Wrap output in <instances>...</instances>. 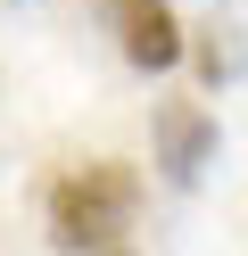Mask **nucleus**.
Here are the masks:
<instances>
[{"mask_svg": "<svg viewBox=\"0 0 248 256\" xmlns=\"http://www.w3.org/2000/svg\"><path fill=\"white\" fill-rule=\"evenodd\" d=\"M132 215H141V174H132L124 157H91V166L58 174L50 198H42L50 248H66V256H108V248H124Z\"/></svg>", "mask_w": 248, "mask_h": 256, "instance_id": "f257e3e1", "label": "nucleus"}, {"mask_svg": "<svg viewBox=\"0 0 248 256\" xmlns=\"http://www.w3.org/2000/svg\"><path fill=\"white\" fill-rule=\"evenodd\" d=\"M99 17H108L124 66H141V74H174L182 50H190V34H182V17H174V0H99Z\"/></svg>", "mask_w": 248, "mask_h": 256, "instance_id": "f03ea898", "label": "nucleus"}, {"mask_svg": "<svg viewBox=\"0 0 248 256\" xmlns=\"http://www.w3.org/2000/svg\"><path fill=\"white\" fill-rule=\"evenodd\" d=\"M149 132H157V174H165L174 190H190L198 174L215 166V108H198V100H165Z\"/></svg>", "mask_w": 248, "mask_h": 256, "instance_id": "7ed1b4c3", "label": "nucleus"}, {"mask_svg": "<svg viewBox=\"0 0 248 256\" xmlns=\"http://www.w3.org/2000/svg\"><path fill=\"white\" fill-rule=\"evenodd\" d=\"M108 256H132V248H108Z\"/></svg>", "mask_w": 248, "mask_h": 256, "instance_id": "20e7f679", "label": "nucleus"}]
</instances>
